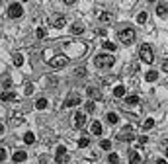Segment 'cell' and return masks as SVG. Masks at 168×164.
Listing matches in <instances>:
<instances>
[{
	"label": "cell",
	"instance_id": "cell-1",
	"mask_svg": "<svg viewBox=\"0 0 168 164\" xmlns=\"http://www.w3.org/2000/svg\"><path fill=\"white\" fill-rule=\"evenodd\" d=\"M139 57H141V61H143V63H147V65L155 63V55H153V49H151V45H149V43H143V45H141V49H139Z\"/></svg>",
	"mask_w": 168,
	"mask_h": 164
},
{
	"label": "cell",
	"instance_id": "cell-2",
	"mask_svg": "<svg viewBox=\"0 0 168 164\" xmlns=\"http://www.w3.org/2000/svg\"><path fill=\"white\" fill-rule=\"evenodd\" d=\"M94 65L98 68H109L113 65V57L106 55V53H100V55H96V59H94Z\"/></svg>",
	"mask_w": 168,
	"mask_h": 164
},
{
	"label": "cell",
	"instance_id": "cell-3",
	"mask_svg": "<svg viewBox=\"0 0 168 164\" xmlns=\"http://www.w3.org/2000/svg\"><path fill=\"white\" fill-rule=\"evenodd\" d=\"M117 37H119V41H121V43L131 45V43L135 41V29H133V28H123V29H119Z\"/></svg>",
	"mask_w": 168,
	"mask_h": 164
},
{
	"label": "cell",
	"instance_id": "cell-4",
	"mask_svg": "<svg viewBox=\"0 0 168 164\" xmlns=\"http://www.w3.org/2000/svg\"><path fill=\"white\" fill-rule=\"evenodd\" d=\"M22 14H24V6H22V4L12 2L8 6V16H10V18H20Z\"/></svg>",
	"mask_w": 168,
	"mask_h": 164
},
{
	"label": "cell",
	"instance_id": "cell-5",
	"mask_svg": "<svg viewBox=\"0 0 168 164\" xmlns=\"http://www.w3.org/2000/svg\"><path fill=\"white\" fill-rule=\"evenodd\" d=\"M67 63H69V59H67L65 55H57V57H53V59L49 61V65L53 68H61V67H65Z\"/></svg>",
	"mask_w": 168,
	"mask_h": 164
},
{
	"label": "cell",
	"instance_id": "cell-6",
	"mask_svg": "<svg viewBox=\"0 0 168 164\" xmlns=\"http://www.w3.org/2000/svg\"><path fill=\"white\" fill-rule=\"evenodd\" d=\"M80 104V96H78V94H69V98L65 100V108H72V105H78Z\"/></svg>",
	"mask_w": 168,
	"mask_h": 164
},
{
	"label": "cell",
	"instance_id": "cell-7",
	"mask_svg": "<svg viewBox=\"0 0 168 164\" xmlns=\"http://www.w3.org/2000/svg\"><path fill=\"white\" fill-rule=\"evenodd\" d=\"M55 160L59 162V164H63L65 160H69V154H67V149H65V147H59V149H57V156H55Z\"/></svg>",
	"mask_w": 168,
	"mask_h": 164
},
{
	"label": "cell",
	"instance_id": "cell-8",
	"mask_svg": "<svg viewBox=\"0 0 168 164\" xmlns=\"http://www.w3.org/2000/svg\"><path fill=\"white\" fill-rule=\"evenodd\" d=\"M156 14H158L160 18H166L168 16V2H158L156 4Z\"/></svg>",
	"mask_w": 168,
	"mask_h": 164
},
{
	"label": "cell",
	"instance_id": "cell-9",
	"mask_svg": "<svg viewBox=\"0 0 168 164\" xmlns=\"http://www.w3.org/2000/svg\"><path fill=\"white\" fill-rule=\"evenodd\" d=\"M74 125L78 127V129H82V127H84V125H86V115H84V113H80V112H78V113L74 115Z\"/></svg>",
	"mask_w": 168,
	"mask_h": 164
},
{
	"label": "cell",
	"instance_id": "cell-10",
	"mask_svg": "<svg viewBox=\"0 0 168 164\" xmlns=\"http://www.w3.org/2000/svg\"><path fill=\"white\" fill-rule=\"evenodd\" d=\"M131 131H133V129H131V127L127 125V127H125V129L121 131V133L117 135V139H119V141H131Z\"/></svg>",
	"mask_w": 168,
	"mask_h": 164
},
{
	"label": "cell",
	"instance_id": "cell-11",
	"mask_svg": "<svg viewBox=\"0 0 168 164\" xmlns=\"http://www.w3.org/2000/svg\"><path fill=\"white\" fill-rule=\"evenodd\" d=\"M12 158H14V162H24L25 158H28V152L25 151H16Z\"/></svg>",
	"mask_w": 168,
	"mask_h": 164
},
{
	"label": "cell",
	"instance_id": "cell-12",
	"mask_svg": "<svg viewBox=\"0 0 168 164\" xmlns=\"http://www.w3.org/2000/svg\"><path fill=\"white\" fill-rule=\"evenodd\" d=\"M129 162H131V164H139V162H141V154H139L137 151H131V152H129Z\"/></svg>",
	"mask_w": 168,
	"mask_h": 164
},
{
	"label": "cell",
	"instance_id": "cell-13",
	"mask_svg": "<svg viewBox=\"0 0 168 164\" xmlns=\"http://www.w3.org/2000/svg\"><path fill=\"white\" fill-rule=\"evenodd\" d=\"M86 92H88V96H90V98H96V100H100V98H102V94H100V92H98L96 88H92V86L88 88Z\"/></svg>",
	"mask_w": 168,
	"mask_h": 164
},
{
	"label": "cell",
	"instance_id": "cell-14",
	"mask_svg": "<svg viewBox=\"0 0 168 164\" xmlns=\"http://www.w3.org/2000/svg\"><path fill=\"white\" fill-rule=\"evenodd\" d=\"M100 22H102V24L112 22V14H109V12H102V14H100Z\"/></svg>",
	"mask_w": 168,
	"mask_h": 164
},
{
	"label": "cell",
	"instance_id": "cell-15",
	"mask_svg": "<svg viewBox=\"0 0 168 164\" xmlns=\"http://www.w3.org/2000/svg\"><path fill=\"white\" fill-rule=\"evenodd\" d=\"M92 133L94 135H102V125H100V121H94L92 123Z\"/></svg>",
	"mask_w": 168,
	"mask_h": 164
},
{
	"label": "cell",
	"instance_id": "cell-16",
	"mask_svg": "<svg viewBox=\"0 0 168 164\" xmlns=\"http://www.w3.org/2000/svg\"><path fill=\"white\" fill-rule=\"evenodd\" d=\"M145 78H147L149 82H155L156 78H158V72H155V71H149V72L145 74Z\"/></svg>",
	"mask_w": 168,
	"mask_h": 164
},
{
	"label": "cell",
	"instance_id": "cell-17",
	"mask_svg": "<svg viewBox=\"0 0 168 164\" xmlns=\"http://www.w3.org/2000/svg\"><path fill=\"white\" fill-rule=\"evenodd\" d=\"M113 96H115V98H121V96H125V88H123V86H115V90H113Z\"/></svg>",
	"mask_w": 168,
	"mask_h": 164
},
{
	"label": "cell",
	"instance_id": "cell-18",
	"mask_svg": "<svg viewBox=\"0 0 168 164\" xmlns=\"http://www.w3.org/2000/svg\"><path fill=\"white\" fill-rule=\"evenodd\" d=\"M12 100H16V94H14V92H6V94H2V102H12Z\"/></svg>",
	"mask_w": 168,
	"mask_h": 164
},
{
	"label": "cell",
	"instance_id": "cell-19",
	"mask_svg": "<svg viewBox=\"0 0 168 164\" xmlns=\"http://www.w3.org/2000/svg\"><path fill=\"white\" fill-rule=\"evenodd\" d=\"M47 104H49V102H47L45 98H39V100H37V104H35V108H37V109H45V108H47Z\"/></svg>",
	"mask_w": 168,
	"mask_h": 164
},
{
	"label": "cell",
	"instance_id": "cell-20",
	"mask_svg": "<svg viewBox=\"0 0 168 164\" xmlns=\"http://www.w3.org/2000/svg\"><path fill=\"white\" fill-rule=\"evenodd\" d=\"M74 74L80 76V78H84V76H86V67H78L76 71H74Z\"/></svg>",
	"mask_w": 168,
	"mask_h": 164
},
{
	"label": "cell",
	"instance_id": "cell-21",
	"mask_svg": "<svg viewBox=\"0 0 168 164\" xmlns=\"http://www.w3.org/2000/svg\"><path fill=\"white\" fill-rule=\"evenodd\" d=\"M117 119H119V117H117V113H113V112H109V113H108V121H109L112 125H113V123H117Z\"/></svg>",
	"mask_w": 168,
	"mask_h": 164
},
{
	"label": "cell",
	"instance_id": "cell-22",
	"mask_svg": "<svg viewBox=\"0 0 168 164\" xmlns=\"http://www.w3.org/2000/svg\"><path fill=\"white\" fill-rule=\"evenodd\" d=\"M24 141L28 143V145H31V143L35 141V135H33V133H25V135H24Z\"/></svg>",
	"mask_w": 168,
	"mask_h": 164
},
{
	"label": "cell",
	"instance_id": "cell-23",
	"mask_svg": "<svg viewBox=\"0 0 168 164\" xmlns=\"http://www.w3.org/2000/svg\"><path fill=\"white\" fill-rule=\"evenodd\" d=\"M67 24V20H65V16H59V18H57L55 20V25H57V28H63V25H65Z\"/></svg>",
	"mask_w": 168,
	"mask_h": 164
},
{
	"label": "cell",
	"instance_id": "cell-24",
	"mask_svg": "<svg viewBox=\"0 0 168 164\" xmlns=\"http://www.w3.org/2000/svg\"><path fill=\"white\" fill-rule=\"evenodd\" d=\"M14 65L16 67H22L24 65V57L22 55H14Z\"/></svg>",
	"mask_w": 168,
	"mask_h": 164
},
{
	"label": "cell",
	"instance_id": "cell-25",
	"mask_svg": "<svg viewBox=\"0 0 168 164\" xmlns=\"http://www.w3.org/2000/svg\"><path fill=\"white\" fill-rule=\"evenodd\" d=\"M115 47H117V45H113L112 41H104V49H108V51H115Z\"/></svg>",
	"mask_w": 168,
	"mask_h": 164
},
{
	"label": "cell",
	"instance_id": "cell-26",
	"mask_svg": "<svg viewBox=\"0 0 168 164\" xmlns=\"http://www.w3.org/2000/svg\"><path fill=\"white\" fill-rule=\"evenodd\" d=\"M82 31H84V28H82V25L80 24H74V25H72V33H82Z\"/></svg>",
	"mask_w": 168,
	"mask_h": 164
},
{
	"label": "cell",
	"instance_id": "cell-27",
	"mask_svg": "<svg viewBox=\"0 0 168 164\" xmlns=\"http://www.w3.org/2000/svg\"><path fill=\"white\" fill-rule=\"evenodd\" d=\"M108 160H109V162H112V164H117V162H119V156H117V154H115V152H112V154H109V156H108Z\"/></svg>",
	"mask_w": 168,
	"mask_h": 164
},
{
	"label": "cell",
	"instance_id": "cell-28",
	"mask_svg": "<svg viewBox=\"0 0 168 164\" xmlns=\"http://www.w3.org/2000/svg\"><path fill=\"white\" fill-rule=\"evenodd\" d=\"M100 147H102L104 151H109V149H112V143H109V141L106 139V141H102V143H100Z\"/></svg>",
	"mask_w": 168,
	"mask_h": 164
},
{
	"label": "cell",
	"instance_id": "cell-29",
	"mask_svg": "<svg viewBox=\"0 0 168 164\" xmlns=\"http://www.w3.org/2000/svg\"><path fill=\"white\" fill-rule=\"evenodd\" d=\"M127 104H129V105L139 104V96H129V98H127Z\"/></svg>",
	"mask_w": 168,
	"mask_h": 164
},
{
	"label": "cell",
	"instance_id": "cell-30",
	"mask_svg": "<svg viewBox=\"0 0 168 164\" xmlns=\"http://www.w3.org/2000/svg\"><path fill=\"white\" fill-rule=\"evenodd\" d=\"M84 108H86V112H88V113H92L94 109H96V108H94V102H92V100H90V102H86V105H84Z\"/></svg>",
	"mask_w": 168,
	"mask_h": 164
},
{
	"label": "cell",
	"instance_id": "cell-31",
	"mask_svg": "<svg viewBox=\"0 0 168 164\" xmlns=\"http://www.w3.org/2000/svg\"><path fill=\"white\" fill-rule=\"evenodd\" d=\"M153 125H155V119H151V117H149V119H147L145 123H143V129H151Z\"/></svg>",
	"mask_w": 168,
	"mask_h": 164
},
{
	"label": "cell",
	"instance_id": "cell-32",
	"mask_svg": "<svg viewBox=\"0 0 168 164\" xmlns=\"http://www.w3.org/2000/svg\"><path fill=\"white\" fill-rule=\"evenodd\" d=\"M137 22H139V24H145V22H147V12H141V14L137 16Z\"/></svg>",
	"mask_w": 168,
	"mask_h": 164
},
{
	"label": "cell",
	"instance_id": "cell-33",
	"mask_svg": "<svg viewBox=\"0 0 168 164\" xmlns=\"http://www.w3.org/2000/svg\"><path fill=\"white\" fill-rule=\"evenodd\" d=\"M88 145H90V141H88L86 137H82V139L78 141V147H88Z\"/></svg>",
	"mask_w": 168,
	"mask_h": 164
},
{
	"label": "cell",
	"instance_id": "cell-34",
	"mask_svg": "<svg viewBox=\"0 0 168 164\" xmlns=\"http://www.w3.org/2000/svg\"><path fill=\"white\" fill-rule=\"evenodd\" d=\"M25 96H29V94H33V86H31V84H25Z\"/></svg>",
	"mask_w": 168,
	"mask_h": 164
},
{
	"label": "cell",
	"instance_id": "cell-35",
	"mask_svg": "<svg viewBox=\"0 0 168 164\" xmlns=\"http://www.w3.org/2000/svg\"><path fill=\"white\" fill-rule=\"evenodd\" d=\"M6 154H8L6 149H0V160H6Z\"/></svg>",
	"mask_w": 168,
	"mask_h": 164
},
{
	"label": "cell",
	"instance_id": "cell-36",
	"mask_svg": "<svg viewBox=\"0 0 168 164\" xmlns=\"http://www.w3.org/2000/svg\"><path fill=\"white\" fill-rule=\"evenodd\" d=\"M57 82H59V80L53 76V78H49V82H47V84H49V86H57Z\"/></svg>",
	"mask_w": 168,
	"mask_h": 164
},
{
	"label": "cell",
	"instance_id": "cell-37",
	"mask_svg": "<svg viewBox=\"0 0 168 164\" xmlns=\"http://www.w3.org/2000/svg\"><path fill=\"white\" fill-rule=\"evenodd\" d=\"M12 86V80H10V78H6V80H4V88H10Z\"/></svg>",
	"mask_w": 168,
	"mask_h": 164
},
{
	"label": "cell",
	"instance_id": "cell-38",
	"mask_svg": "<svg viewBox=\"0 0 168 164\" xmlns=\"http://www.w3.org/2000/svg\"><path fill=\"white\" fill-rule=\"evenodd\" d=\"M37 37H45V29H37Z\"/></svg>",
	"mask_w": 168,
	"mask_h": 164
},
{
	"label": "cell",
	"instance_id": "cell-39",
	"mask_svg": "<svg viewBox=\"0 0 168 164\" xmlns=\"http://www.w3.org/2000/svg\"><path fill=\"white\" fill-rule=\"evenodd\" d=\"M162 71H164V72H168V61H164V63H162Z\"/></svg>",
	"mask_w": 168,
	"mask_h": 164
},
{
	"label": "cell",
	"instance_id": "cell-40",
	"mask_svg": "<svg viewBox=\"0 0 168 164\" xmlns=\"http://www.w3.org/2000/svg\"><path fill=\"white\" fill-rule=\"evenodd\" d=\"M156 164H166V160H164V158H158V160H156Z\"/></svg>",
	"mask_w": 168,
	"mask_h": 164
},
{
	"label": "cell",
	"instance_id": "cell-41",
	"mask_svg": "<svg viewBox=\"0 0 168 164\" xmlns=\"http://www.w3.org/2000/svg\"><path fill=\"white\" fill-rule=\"evenodd\" d=\"M0 133H4V127L2 125H0Z\"/></svg>",
	"mask_w": 168,
	"mask_h": 164
},
{
	"label": "cell",
	"instance_id": "cell-42",
	"mask_svg": "<svg viewBox=\"0 0 168 164\" xmlns=\"http://www.w3.org/2000/svg\"><path fill=\"white\" fill-rule=\"evenodd\" d=\"M145 164H151V162H145Z\"/></svg>",
	"mask_w": 168,
	"mask_h": 164
},
{
	"label": "cell",
	"instance_id": "cell-43",
	"mask_svg": "<svg viewBox=\"0 0 168 164\" xmlns=\"http://www.w3.org/2000/svg\"><path fill=\"white\" fill-rule=\"evenodd\" d=\"M166 156H168V151H166Z\"/></svg>",
	"mask_w": 168,
	"mask_h": 164
}]
</instances>
